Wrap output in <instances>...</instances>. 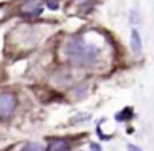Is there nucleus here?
I'll list each match as a JSON object with an SVG mask.
<instances>
[{"label": "nucleus", "instance_id": "obj_5", "mask_svg": "<svg viewBox=\"0 0 154 151\" xmlns=\"http://www.w3.org/2000/svg\"><path fill=\"white\" fill-rule=\"evenodd\" d=\"M141 37L137 30H131V50L134 53H141Z\"/></svg>", "mask_w": 154, "mask_h": 151}, {"label": "nucleus", "instance_id": "obj_4", "mask_svg": "<svg viewBox=\"0 0 154 151\" xmlns=\"http://www.w3.org/2000/svg\"><path fill=\"white\" fill-rule=\"evenodd\" d=\"M47 151H68V141H65V140H53V141H50Z\"/></svg>", "mask_w": 154, "mask_h": 151}, {"label": "nucleus", "instance_id": "obj_7", "mask_svg": "<svg viewBox=\"0 0 154 151\" xmlns=\"http://www.w3.org/2000/svg\"><path fill=\"white\" fill-rule=\"evenodd\" d=\"M47 5H48L50 10H57V8H58V2H57V0H48Z\"/></svg>", "mask_w": 154, "mask_h": 151}, {"label": "nucleus", "instance_id": "obj_1", "mask_svg": "<svg viewBox=\"0 0 154 151\" xmlns=\"http://www.w3.org/2000/svg\"><path fill=\"white\" fill-rule=\"evenodd\" d=\"M66 57L76 67H90L96 61L100 48L94 43H88L83 37H73L68 42L66 48Z\"/></svg>", "mask_w": 154, "mask_h": 151}, {"label": "nucleus", "instance_id": "obj_8", "mask_svg": "<svg viewBox=\"0 0 154 151\" xmlns=\"http://www.w3.org/2000/svg\"><path fill=\"white\" fill-rule=\"evenodd\" d=\"M128 151H143V149L137 148L136 144H128Z\"/></svg>", "mask_w": 154, "mask_h": 151}, {"label": "nucleus", "instance_id": "obj_6", "mask_svg": "<svg viewBox=\"0 0 154 151\" xmlns=\"http://www.w3.org/2000/svg\"><path fill=\"white\" fill-rule=\"evenodd\" d=\"M22 151H43V148H42L40 144H37V143H30V144H27Z\"/></svg>", "mask_w": 154, "mask_h": 151}, {"label": "nucleus", "instance_id": "obj_3", "mask_svg": "<svg viewBox=\"0 0 154 151\" xmlns=\"http://www.w3.org/2000/svg\"><path fill=\"white\" fill-rule=\"evenodd\" d=\"M42 12V5L38 4V2H30V4H25L23 7H22L20 14L23 15V17H35V15H38Z\"/></svg>", "mask_w": 154, "mask_h": 151}, {"label": "nucleus", "instance_id": "obj_9", "mask_svg": "<svg viewBox=\"0 0 154 151\" xmlns=\"http://www.w3.org/2000/svg\"><path fill=\"white\" fill-rule=\"evenodd\" d=\"M91 149H93V151H101V148L98 146V144H94V143H93V144H91Z\"/></svg>", "mask_w": 154, "mask_h": 151}, {"label": "nucleus", "instance_id": "obj_2", "mask_svg": "<svg viewBox=\"0 0 154 151\" xmlns=\"http://www.w3.org/2000/svg\"><path fill=\"white\" fill-rule=\"evenodd\" d=\"M15 106H17V100L14 95L4 93L0 95V118H8L14 115Z\"/></svg>", "mask_w": 154, "mask_h": 151}]
</instances>
